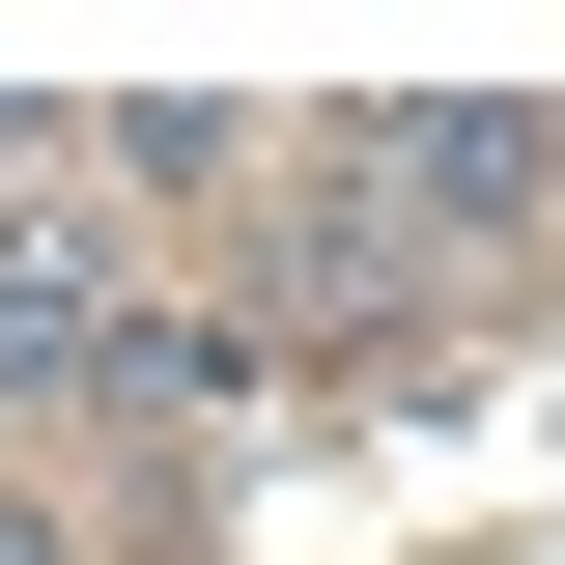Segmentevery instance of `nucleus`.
<instances>
[{
  "label": "nucleus",
  "mask_w": 565,
  "mask_h": 565,
  "mask_svg": "<svg viewBox=\"0 0 565 565\" xmlns=\"http://www.w3.org/2000/svg\"><path fill=\"white\" fill-rule=\"evenodd\" d=\"M0 367H29V396H85V367H170L114 311V255H85V226H0Z\"/></svg>",
  "instance_id": "1"
},
{
  "label": "nucleus",
  "mask_w": 565,
  "mask_h": 565,
  "mask_svg": "<svg viewBox=\"0 0 565 565\" xmlns=\"http://www.w3.org/2000/svg\"><path fill=\"white\" fill-rule=\"evenodd\" d=\"M367 199H396V226H537L565 141H537V114H396V141H367Z\"/></svg>",
  "instance_id": "2"
},
{
  "label": "nucleus",
  "mask_w": 565,
  "mask_h": 565,
  "mask_svg": "<svg viewBox=\"0 0 565 565\" xmlns=\"http://www.w3.org/2000/svg\"><path fill=\"white\" fill-rule=\"evenodd\" d=\"M0 565H85V537H57V509H0Z\"/></svg>",
  "instance_id": "3"
}]
</instances>
